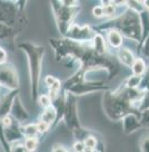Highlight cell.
<instances>
[{"label":"cell","instance_id":"cell-9","mask_svg":"<svg viewBox=\"0 0 149 152\" xmlns=\"http://www.w3.org/2000/svg\"><path fill=\"white\" fill-rule=\"evenodd\" d=\"M97 31L89 25H76L72 24L66 34V38L71 39L77 43L91 44Z\"/></svg>","mask_w":149,"mask_h":152},{"label":"cell","instance_id":"cell-19","mask_svg":"<svg viewBox=\"0 0 149 152\" xmlns=\"http://www.w3.org/2000/svg\"><path fill=\"white\" fill-rule=\"evenodd\" d=\"M131 72H132V75L135 76H144L147 72V66H146V63L142 58H136V61L134 62L132 66H131Z\"/></svg>","mask_w":149,"mask_h":152},{"label":"cell","instance_id":"cell-22","mask_svg":"<svg viewBox=\"0 0 149 152\" xmlns=\"http://www.w3.org/2000/svg\"><path fill=\"white\" fill-rule=\"evenodd\" d=\"M100 5L103 6V17H107L108 20L116 17V7L112 5L111 1H101Z\"/></svg>","mask_w":149,"mask_h":152},{"label":"cell","instance_id":"cell-20","mask_svg":"<svg viewBox=\"0 0 149 152\" xmlns=\"http://www.w3.org/2000/svg\"><path fill=\"white\" fill-rule=\"evenodd\" d=\"M21 131L25 139L26 138H39V132L37 130V125L36 123H30V124H23L21 125Z\"/></svg>","mask_w":149,"mask_h":152},{"label":"cell","instance_id":"cell-10","mask_svg":"<svg viewBox=\"0 0 149 152\" xmlns=\"http://www.w3.org/2000/svg\"><path fill=\"white\" fill-rule=\"evenodd\" d=\"M0 86L9 91L19 88V76L12 64L6 62L0 64Z\"/></svg>","mask_w":149,"mask_h":152},{"label":"cell","instance_id":"cell-14","mask_svg":"<svg viewBox=\"0 0 149 152\" xmlns=\"http://www.w3.org/2000/svg\"><path fill=\"white\" fill-rule=\"evenodd\" d=\"M117 61H118V63H121L125 66L130 67L131 68L134 62L136 61V57L134 55V53L131 52V50H129L128 48L121 47L117 52Z\"/></svg>","mask_w":149,"mask_h":152},{"label":"cell","instance_id":"cell-3","mask_svg":"<svg viewBox=\"0 0 149 152\" xmlns=\"http://www.w3.org/2000/svg\"><path fill=\"white\" fill-rule=\"evenodd\" d=\"M96 31H106L108 29H115L122 35V37L129 38L139 45L142 40V27L140 15L136 11L126 8L124 12L109 19L99 26L95 27Z\"/></svg>","mask_w":149,"mask_h":152},{"label":"cell","instance_id":"cell-38","mask_svg":"<svg viewBox=\"0 0 149 152\" xmlns=\"http://www.w3.org/2000/svg\"><path fill=\"white\" fill-rule=\"evenodd\" d=\"M81 152H85V151H81Z\"/></svg>","mask_w":149,"mask_h":152},{"label":"cell","instance_id":"cell-6","mask_svg":"<svg viewBox=\"0 0 149 152\" xmlns=\"http://www.w3.org/2000/svg\"><path fill=\"white\" fill-rule=\"evenodd\" d=\"M27 1H0V23L21 33L28 26Z\"/></svg>","mask_w":149,"mask_h":152},{"label":"cell","instance_id":"cell-18","mask_svg":"<svg viewBox=\"0 0 149 152\" xmlns=\"http://www.w3.org/2000/svg\"><path fill=\"white\" fill-rule=\"evenodd\" d=\"M57 118V113H56V110L54 109L52 106L48 107V109H45L43 112L41 113V116H40V121L43 122V123L48 124L50 128L52 126V124L55 123Z\"/></svg>","mask_w":149,"mask_h":152},{"label":"cell","instance_id":"cell-13","mask_svg":"<svg viewBox=\"0 0 149 152\" xmlns=\"http://www.w3.org/2000/svg\"><path fill=\"white\" fill-rule=\"evenodd\" d=\"M121 123H122V132L125 134H131L142 129L139 121V114H128L121 120Z\"/></svg>","mask_w":149,"mask_h":152},{"label":"cell","instance_id":"cell-4","mask_svg":"<svg viewBox=\"0 0 149 152\" xmlns=\"http://www.w3.org/2000/svg\"><path fill=\"white\" fill-rule=\"evenodd\" d=\"M28 59L29 81H30V95L33 102H37L39 97V83L41 76L42 59L46 54V47L33 42H21L17 44Z\"/></svg>","mask_w":149,"mask_h":152},{"label":"cell","instance_id":"cell-28","mask_svg":"<svg viewBox=\"0 0 149 152\" xmlns=\"http://www.w3.org/2000/svg\"><path fill=\"white\" fill-rule=\"evenodd\" d=\"M139 121L142 129H148L149 128V109L145 110L139 114Z\"/></svg>","mask_w":149,"mask_h":152},{"label":"cell","instance_id":"cell-12","mask_svg":"<svg viewBox=\"0 0 149 152\" xmlns=\"http://www.w3.org/2000/svg\"><path fill=\"white\" fill-rule=\"evenodd\" d=\"M10 116L18 122L20 125H23L29 119H30V114L27 110L25 109V106L22 104V101L20 99V96H17L14 101V104L10 111Z\"/></svg>","mask_w":149,"mask_h":152},{"label":"cell","instance_id":"cell-24","mask_svg":"<svg viewBox=\"0 0 149 152\" xmlns=\"http://www.w3.org/2000/svg\"><path fill=\"white\" fill-rule=\"evenodd\" d=\"M22 142H23L25 148H26L29 152H33L38 148L39 139L38 138H26Z\"/></svg>","mask_w":149,"mask_h":152},{"label":"cell","instance_id":"cell-1","mask_svg":"<svg viewBox=\"0 0 149 152\" xmlns=\"http://www.w3.org/2000/svg\"><path fill=\"white\" fill-rule=\"evenodd\" d=\"M49 43L55 52L57 62L78 63L79 68L86 73L105 71L108 73V81L119 73V63L110 55H100L93 48L91 44L77 43L66 37L49 38Z\"/></svg>","mask_w":149,"mask_h":152},{"label":"cell","instance_id":"cell-29","mask_svg":"<svg viewBox=\"0 0 149 152\" xmlns=\"http://www.w3.org/2000/svg\"><path fill=\"white\" fill-rule=\"evenodd\" d=\"M10 152H29L25 145L22 141H17L10 144Z\"/></svg>","mask_w":149,"mask_h":152},{"label":"cell","instance_id":"cell-5","mask_svg":"<svg viewBox=\"0 0 149 152\" xmlns=\"http://www.w3.org/2000/svg\"><path fill=\"white\" fill-rule=\"evenodd\" d=\"M110 86L105 81H89L86 80V72L78 68V71L64 83L61 86V92L70 93L74 96L86 95L95 92H107Z\"/></svg>","mask_w":149,"mask_h":152},{"label":"cell","instance_id":"cell-36","mask_svg":"<svg viewBox=\"0 0 149 152\" xmlns=\"http://www.w3.org/2000/svg\"><path fill=\"white\" fill-rule=\"evenodd\" d=\"M147 72H148V75H149V69H147Z\"/></svg>","mask_w":149,"mask_h":152},{"label":"cell","instance_id":"cell-35","mask_svg":"<svg viewBox=\"0 0 149 152\" xmlns=\"http://www.w3.org/2000/svg\"><path fill=\"white\" fill-rule=\"evenodd\" d=\"M142 7L146 11H149V1H142Z\"/></svg>","mask_w":149,"mask_h":152},{"label":"cell","instance_id":"cell-23","mask_svg":"<svg viewBox=\"0 0 149 152\" xmlns=\"http://www.w3.org/2000/svg\"><path fill=\"white\" fill-rule=\"evenodd\" d=\"M141 81H142V76L131 75L127 78L126 82H124V85L128 88H139Z\"/></svg>","mask_w":149,"mask_h":152},{"label":"cell","instance_id":"cell-30","mask_svg":"<svg viewBox=\"0 0 149 152\" xmlns=\"http://www.w3.org/2000/svg\"><path fill=\"white\" fill-rule=\"evenodd\" d=\"M140 152H149V135H145L140 139Z\"/></svg>","mask_w":149,"mask_h":152},{"label":"cell","instance_id":"cell-26","mask_svg":"<svg viewBox=\"0 0 149 152\" xmlns=\"http://www.w3.org/2000/svg\"><path fill=\"white\" fill-rule=\"evenodd\" d=\"M38 104L41 106L42 109H48V107H50V106H52V100L49 97V95L48 94H42L40 95L39 97H38Z\"/></svg>","mask_w":149,"mask_h":152},{"label":"cell","instance_id":"cell-15","mask_svg":"<svg viewBox=\"0 0 149 152\" xmlns=\"http://www.w3.org/2000/svg\"><path fill=\"white\" fill-rule=\"evenodd\" d=\"M106 42L115 49H119L122 47V43H124V37L119 31H117L115 29H108L106 30Z\"/></svg>","mask_w":149,"mask_h":152},{"label":"cell","instance_id":"cell-11","mask_svg":"<svg viewBox=\"0 0 149 152\" xmlns=\"http://www.w3.org/2000/svg\"><path fill=\"white\" fill-rule=\"evenodd\" d=\"M20 90H14L9 91L7 94L2 95L0 97V128H1V123H2V120L5 119L6 116H8L10 114L12 104H14V99L19 96Z\"/></svg>","mask_w":149,"mask_h":152},{"label":"cell","instance_id":"cell-37","mask_svg":"<svg viewBox=\"0 0 149 152\" xmlns=\"http://www.w3.org/2000/svg\"><path fill=\"white\" fill-rule=\"evenodd\" d=\"M65 152H68V151H67V150H66V151H65Z\"/></svg>","mask_w":149,"mask_h":152},{"label":"cell","instance_id":"cell-16","mask_svg":"<svg viewBox=\"0 0 149 152\" xmlns=\"http://www.w3.org/2000/svg\"><path fill=\"white\" fill-rule=\"evenodd\" d=\"M19 34L20 33L18 30L0 23V40H7V42H10L14 45V40L18 37Z\"/></svg>","mask_w":149,"mask_h":152},{"label":"cell","instance_id":"cell-7","mask_svg":"<svg viewBox=\"0 0 149 152\" xmlns=\"http://www.w3.org/2000/svg\"><path fill=\"white\" fill-rule=\"evenodd\" d=\"M52 12L55 16L57 28L62 37H65L68 29L74 24V18L78 15L80 7H68L62 1H50Z\"/></svg>","mask_w":149,"mask_h":152},{"label":"cell","instance_id":"cell-33","mask_svg":"<svg viewBox=\"0 0 149 152\" xmlns=\"http://www.w3.org/2000/svg\"><path fill=\"white\" fill-rule=\"evenodd\" d=\"M85 143L84 142H74V145H72V149H74V152H81L85 150Z\"/></svg>","mask_w":149,"mask_h":152},{"label":"cell","instance_id":"cell-17","mask_svg":"<svg viewBox=\"0 0 149 152\" xmlns=\"http://www.w3.org/2000/svg\"><path fill=\"white\" fill-rule=\"evenodd\" d=\"M91 46L100 55H107L108 54L107 42H106V39L101 34L97 33L95 35L93 42H91Z\"/></svg>","mask_w":149,"mask_h":152},{"label":"cell","instance_id":"cell-25","mask_svg":"<svg viewBox=\"0 0 149 152\" xmlns=\"http://www.w3.org/2000/svg\"><path fill=\"white\" fill-rule=\"evenodd\" d=\"M138 53L146 58H149V35L142 40V43L138 45Z\"/></svg>","mask_w":149,"mask_h":152},{"label":"cell","instance_id":"cell-21","mask_svg":"<svg viewBox=\"0 0 149 152\" xmlns=\"http://www.w3.org/2000/svg\"><path fill=\"white\" fill-rule=\"evenodd\" d=\"M91 134H93V131H90V130L84 128V126H80L79 129L72 131L74 142H84L85 140L88 138L89 135H91Z\"/></svg>","mask_w":149,"mask_h":152},{"label":"cell","instance_id":"cell-32","mask_svg":"<svg viewBox=\"0 0 149 152\" xmlns=\"http://www.w3.org/2000/svg\"><path fill=\"white\" fill-rule=\"evenodd\" d=\"M93 16L96 18H103V6L99 5L93 8Z\"/></svg>","mask_w":149,"mask_h":152},{"label":"cell","instance_id":"cell-8","mask_svg":"<svg viewBox=\"0 0 149 152\" xmlns=\"http://www.w3.org/2000/svg\"><path fill=\"white\" fill-rule=\"evenodd\" d=\"M64 123L66 126L72 132L74 130L82 126L80 124L79 116H78V109H77V96L66 93V104H65V112L62 118Z\"/></svg>","mask_w":149,"mask_h":152},{"label":"cell","instance_id":"cell-2","mask_svg":"<svg viewBox=\"0 0 149 152\" xmlns=\"http://www.w3.org/2000/svg\"><path fill=\"white\" fill-rule=\"evenodd\" d=\"M144 93L139 88H128L124 84L116 91H107L103 96V112L108 119L116 122L121 121L128 114H140L138 106Z\"/></svg>","mask_w":149,"mask_h":152},{"label":"cell","instance_id":"cell-34","mask_svg":"<svg viewBox=\"0 0 149 152\" xmlns=\"http://www.w3.org/2000/svg\"><path fill=\"white\" fill-rule=\"evenodd\" d=\"M7 58H8V55H7L6 50L2 47H0V64L7 62Z\"/></svg>","mask_w":149,"mask_h":152},{"label":"cell","instance_id":"cell-31","mask_svg":"<svg viewBox=\"0 0 149 152\" xmlns=\"http://www.w3.org/2000/svg\"><path fill=\"white\" fill-rule=\"evenodd\" d=\"M36 125H37V130H38V132H39L40 135L45 134V133H47L49 130H50V126H49L48 124L41 122V121H39L38 123H36Z\"/></svg>","mask_w":149,"mask_h":152},{"label":"cell","instance_id":"cell-27","mask_svg":"<svg viewBox=\"0 0 149 152\" xmlns=\"http://www.w3.org/2000/svg\"><path fill=\"white\" fill-rule=\"evenodd\" d=\"M147 109H149V90L145 91L144 96H142V99L139 103V106H138V112L140 113Z\"/></svg>","mask_w":149,"mask_h":152}]
</instances>
